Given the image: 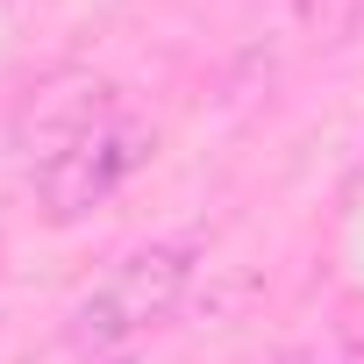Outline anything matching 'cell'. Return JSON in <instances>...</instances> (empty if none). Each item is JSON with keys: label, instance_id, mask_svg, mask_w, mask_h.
<instances>
[{"label": "cell", "instance_id": "obj_3", "mask_svg": "<svg viewBox=\"0 0 364 364\" xmlns=\"http://www.w3.org/2000/svg\"><path fill=\"white\" fill-rule=\"evenodd\" d=\"M114 114V86L107 79H50V86H36V100L15 114V143L43 164V157H58L65 143H79L86 129H100Z\"/></svg>", "mask_w": 364, "mask_h": 364}, {"label": "cell", "instance_id": "obj_2", "mask_svg": "<svg viewBox=\"0 0 364 364\" xmlns=\"http://www.w3.org/2000/svg\"><path fill=\"white\" fill-rule=\"evenodd\" d=\"M157 157V129L150 122H129V114H107L100 129H86L79 143H65L58 157L36 164V208L43 222H86L93 208H107L129 178Z\"/></svg>", "mask_w": 364, "mask_h": 364}, {"label": "cell", "instance_id": "obj_4", "mask_svg": "<svg viewBox=\"0 0 364 364\" xmlns=\"http://www.w3.org/2000/svg\"><path fill=\"white\" fill-rule=\"evenodd\" d=\"M314 364H364V343H336V350H321Z\"/></svg>", "mask_w": 364, "mask_h": 364}, {"label": "cell", "instance_id": "obj_1", "mask_svg": "<svg viewBox=\"0 0 364 364\" xmlns=\"http://www.w3.org/2000/svg\"><path fill=\"white\" fill-rule=\"evenodd\" d=\"M193 272H200V250H193L186 236L136 243L129 257H114V264L79 293V307L65 314V343L86 350V357H122L129 336L157 328L178 300H186Z\"/></svg>", "mask_w": 364, "mask_h": 364}, {"label": "cell", "instance_id": "obj_5", "mask_svg": "<svg viewBox=\"0 0 364 364\" xmlns=\"http://www.w3.org/2000/svg\"><path fill=\"white\" fill-rule=\"evenodd\" d=\"M100 364H143V357H129V350H122V357H100Z\"/></svg>", "mask_w": 364, "mask_h": 364}, {"label": "cell", "instance_id": "obj_6", "mask_svg": "<svg viewBox=\"0 0 364 364\" xmlns=\"http://www.w3.org/2000/svg\"><path fill=\"white\" fill-rule=\"evenodd\" d=\"M0 8H8V0H0Z\"/></svg>", "mask_w": 364, "mask_h": 364}]
</instances>
